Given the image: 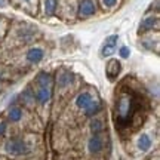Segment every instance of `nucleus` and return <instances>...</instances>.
Segmentation results:
<instances>
[{
  "instance_id": "7ed1b4c3",
  "label": "nucleus",
  "mask_w": 160,
  "mask_h": 160,
  "mask_svg": "<svg viewBox=\"0 0 160 160\" xmlns=\"http://www.w3.org/2000/svg\"><path fill=\"white\" fill-rule=\"evenodd\" d=\"M117 43H119V34H111L108 37H105V40L101 45V49H99V57L110 58L117 51Z\"/></svg>"
},
{
  "instance_id": "0eeeda50",
  "label": "nucleus",
  "mask_w": 160,
  "mask_h": 160,
  "mask_svg": "<svg viewBox=\"0 0 160 160\" xmlns=\"http://www.w3.org/2000/svg\"><path fill=\"white\" fill-rule=\"evenodd\" d=\"M97 12L93 0H80L79 8H77V15L80 18H89Z\"/></svg>"
},
{
  "instance_id": "dca6fc26",
  "label": "nucleus",
  "mask_w": 160,
  "mask_h": 160,
  "mask_svg": "<svg viewBox=\"0 0 160 160\" xmlns=\"http://www.w3.org/2000/svg\"><path fill=\"white\" fill-rule=\"evenodd\" d=\"M89 128H91L92 135H101L105 126H104V122L101 119H98V117H92Z\"/></svg>"
},
{
  "instance_id": "423d86ee",
  "label": "nucleus",
  "mask_w": 160,
  "mask_h": 160,
  "mask_svg": "<svg viewBox=\"0 0 160 160\" xmlns=\"http://www.w3.org/2000/svg\"><path fill=\"white\" fill-rule=\"evenodd\" d=\"M45 49L43 48H39V46H34V48H30L28 51H27V53H25V59H27V62L33 64V65H36V64L42 62L43 59H45Z\"/></svg>"
},
{
  "instance_id": "412c9836",
  "label": "nucleus",
  "mask_w": 160,
  "mask_h": 160,
  "mask_svg": "<svg viewBox=\"0 0 160 160\" xmlns=\"http://www.w3.org/2000/svg\"><path fill=\"white\" fill-rule=\"evenodd\" d=\"M6 5H8L6 0H0V8H3V6H6Z\"/></svg>"
},
{
  "instance_id": "ddd939ff",
  "label": "nucleus",
  "mask_w": 160,
  "mask_h": 160,
  "mask_svg": "<svg viewBox=\"0 0 160 160\" xmlns=\"http://www.w3.org/2000/svg\"><path fill=\"white\" fill-rule=\"evenodd\" d=\"M18 99L22 104H27V105H31L34 104V89H31V86H27L19 95H18Z\"/></svg>"
},
{
  "instance_id": "f3484780",
  "label": "nucleus",
  "mask_w": 160,
  "mask_h": 160,
  "mask_svg": "<svg viewBox=\"0 0 160 160\" xmlns=\"http://www.w3.org/2000/svg\"><path fill=\"white\" fill-rule=\"evenodd\" d=\"M57 5L58 2L57 0H45V13L46 15H53L55 11H57Z\"/></svg>"
},
{
  "instance_id": "f03ea898",
  "label": "nucleus",
  "mask_w": 160,
  "mask_h": 160,
  "mask_svg": "<svg viewBox=\"0 0 160 160\" xmlns=\"http://www.w3.org/2000/svg\"><path fill=\"white\" fill-rule=\"evenodd\" d=\"M3 148H5L6 154L9 156H25L31 151L27 141L22 139V138H11V139H8Z\"/></svg>"
},
{
  "instance_id": "4be33fe9",
  "label": "nucleus",
  "mask_w": 160,
  "mask_h": 160,
  "mask_svg": "<svg viewBox=\"0 0 160 160\" xmlns=\"http://www.w3.org/2000/svg\"><path fill=\"white\" fill-rule=\"evenodd\" d=\"M25 2H28V3H30V2H31V0H25Z\"/></svg>"
},
{
  "instance_id": "20e7f679",
  "label": "nucleus",
  "mask_w": 160,
  "mask_h": 160,
  "mask_svg": "<svg viewBox=\"0 0 160 160\" xmlns=\"http://www.w3.org/2000/svg\"><path fill=\"white\" fill-rule=\"evenodd\" d=\"M159 28V18L156 15H150V17H145L139 22V27H138V34H147V33H151L153 30Z\"/></svg>"
},
{
  "instance_id": "2eb2a0df",
  "label": "nucleus",
  "mask_w": 160,
  "mask_h": 160,
  "mask_svg": "<svg viewBox=\"0 0 160 160\" xmlns=\"http://www.w3.org/2000/svg\"><path fill=\"white\" fill-rule=\"evenodd\" d=\"M22 119V108L19 105H11L8 110V120L12 123H17Z\"/></svg>"
},
{
  "instance_id": "6e6552de",
  "label": "nucleus",
  "mask_w": 160,
  "mask_h": 160,
  "mask_svg": "<svg viewBox=\"0 0 160 160\" xmlns=\"http://www.w3.org/2000/svg\"><path fill=\"white\" fill-rule=\"evenodd\" d=\"M52 89L53 88H45V86H37L34 91V101L40 105H45L51 101L52 98Z\"/></svg>"
},
{
  "instance_id": "f257e3e1",
  "label": "nucleus",
  "mask_w": 160,
  "mask_h": 160,
  "mask_svg": "<svg viewBox=\"0 0 160 160\" xmlns=\"http://www.w3.org/2000/svg\"><path fill=\"white\" fill-rule=\"evenodd\" d=\"M138 97L131 91H123L119 93V97L116 98V122H119L122 125H126L128 122L133 119L135 113L138 111Z\"/></svg>"
},
{
  "instance_id": "9b49d317",
  "label": "nucleus",
  "mask_w": 160,
  "mask_h": 160,
  "mask_svg": "<svg viewBox=\"0 0 160 160\" xmlns=\"http://www.w3.org/2000/svg\"><path fill=\"white\" fill-rule=\"evenodd\" d=\"M137 147L141 153L150 151L151 147H153V139H151V137H150L148 133H141L137 139Z\"/></svg>"
},
{
  "instance_id": "39448f33",
  "label": "nucleus",
  "mask_w": 160,
  "mask_h": 160,
  "mask_svg": "<svg viewBox=\"0 0 160 160\" xmlns=\"http://www.w3.org/2000/svg\"><path fill=\"white\" fill-rule=\"evenodd\" d=\"M120 73H122V64H120L119 59H114V58L108 59L107 64H105V76H107V79L110 82H116Z\"/></svg>"
},
{
  "instance_id": "aec40b11",
  "label": "nucleus",
  "mask_w": 160,
  "mask_h": 160,
  "mask_svg": "<svg viewBox=\"0 0 160 160\" xmlns=\"http://www.w3.org/2000/svg\"><path fill=\"white\" fill-rule=\"evenodd\" d=\"M8 132V123L6 122H0V138Z\"/></svg>"
},
{
  "instance_id": "a211bd4d",
  "label": "nucleus",
  "mask_w": 160,
  "mask_h": 160,
  "mask_svg": "<svg viewBox=\"0 0 160 160\" xmlns=\"http://www.w3.org/2000/svg\"><path fill=\"white\" fill-rule=\"evenodd\" d=\"M119 57L123 58V59H126V58L131 57V49H129V46L126 45H122L119 48Z\"/></svg>"
},
{
  "instance_id": "f8f14e48",
  "label": "nucleus",
  "mask_w": 160,
  "mask_h": 160,
  "mask_svg": "<svg viewBox=\"0 0 160 160\" xmlns=\"http://www.w3.org/2000/svg\"><path fill=\"white\" fill-rule=\"evenodd\" d=\"M93 101V97H92L91 92H82V93H79L77 95V98H76V107L80 110H86L89 105H91V102Z\"/></svg>"
},
{
  "instance_id": "1a4fd4ad",
  "label": "nucleus",
  "mask_w": 160,
  "mask_h": 160,
  "mask_svg": "<svg viewBox=\"0 0 160 160\" xmlns=\"http://www.w3.org/2000/svg\"><path fill=\"white\" fill-rule=\"evenodd\" d=\"M88 150L91 154H99L104 150V139L101 135H92L88 141Z\"/></svg>"
},
{
  "instance_id": "6ab92c4d",
  "label": "nucleus",
  "mask_w": 160,
  "mask_h": 160,
  "mask_svg": "<svg viewBox=\"0 0 160 160\" xmlns=\"http://www.w3.org/2000/svg\"><path fill=\"white\" fill-rule=\"evenodd\" d=\"M104 8H114L117 5V0H101Z\"/></svg>"
},
{
  "instance_id": "9d476101",
  "label": "nucleus",
  "mask_w": 160,
  "mask_h": 160,
  "mask_svg": "<svg viewBox=\"0 0 160 160\" xmlns=\"http://www.w3.org/2000/svg\"><path fill=\"white\" fill-rule=\"evenodd\" d=\"M73 80H74V74L70 71V70H62V71H59L57 76V85L64 89V88H67L73 83Z\"/></svg>"
},
{
  "instance_id": "4468645a",
  "label": "nucleus",
  "mask_w": 160,
  "mask_h": 160,
  "mask_svg": "<svg viewBox=\"0 0 160 160\" xmlns=\"http://www.w3.org/2000/svg\"><path fill=\"white\" fill-rule=\"evenodd\" d=\"M85 111V116L86 117H97L101 111H102V102L101 101H97V99H93L91 102V105L88 107L86 110H83Z\"/></svg>"
}]
</instances>
